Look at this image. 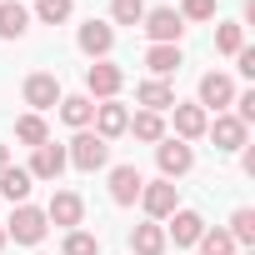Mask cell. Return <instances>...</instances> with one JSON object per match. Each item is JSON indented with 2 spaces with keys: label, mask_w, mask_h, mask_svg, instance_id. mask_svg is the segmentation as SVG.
<instances>
[{
  "label": "cell",
  "mask_w": 255,
  "mask_h": 255,
  "mask_svg": "<svg viewBox=\"0 0 255 255\" xmlns=\"http://www.w3.org/2000/svg\"><path fill=\"white\" fill-rule=\"evenodd\" d=\"M130 250L135 255H165V225L160 220H145L130 230Z\"/></svg>",
  "instance_id": "16"
},
{
  "label": "cell",
  "mask_w": 255,
  "mask_h": 255,
  "mask_svg": "<svg viewBox=\"0 0 255 255\" xmlns=\"http://www.w3.org/2000/svg\"><path fill=\"white\" fill-rule=\"evenodd\" d=\"M25 30H30V10L20 0H5V5H0V40H20Z\"/></svg>",
  "instance_id": "19"
},
{
  "label": "cell",
  "mask_w": 255,
  "mask_h": 255,
  "mask_svg": "<svg viewBox=\"0 0 255 255\" xmlns=\"http://www.w3.org/2000/svg\"><path fill=\"white\" fill-rule=\"evenodd\" d=\"M45 230H50L45 210H35V205H15V215H10V225H5V240H15V245H40Z\"/></svg>",
  "instance_id": "2"
},
{
  "label": "cell",
  "mask_w": 255,
  "mask_h": 255,
  "mask_svg": "<svg viewBox=\"0 0 255 255\" xmlns=\"http://www.w3.org/2000/svg\"><path fill=\"white\" fill-rule=\"evenodd\" d=\"M0 250H5V225H0Z\"/></svg>",
  "instance_id": "34"
},
{
  "label": "cell",
  "mask_w": 255,
  "mask_h": 255,
  "mask_svg": "<svg viewBox=\"0 0 255 255\" xmlns=\"http://www.w3.org/2000/svg\"><path fill=\"white\" fill-rule=\"evenodd\" d=\"M60 255H100V240H95V235H85V230H65Z\"/></svg>",
  "instance_id": "27"
},
{
  "label": "cell",
  "mask_w": 255,
  "mask_h": 255,
  "mask_svg": "<svg viewBox=\"0 0 255 255\" xmlns=\"http://www.w3.org/2000/svg\"><path fill=\"white\" fill-rule=\"evenodd\" d=\"M155 160H160V180H180L190 165H195V150L185 140H160L155 145Z\"/></svg>",
  "instance_id": "6"
},
{
  "label": "cell",
  "mask_w": 255,
  "mask_h": 255,
  "mask_svg": "<svg viewBox=\"0 0 255 255\" xmlns=\"http://www.w3.org/2000/svg\"><path fill=\"white\" fill-rule=\"evenodd\" d=\"M15 140H20V145H30V150H35V145H45V140H50V130H45V120H40V115H35V110H30V115H20V120H15Z\"/></svg>",
  "instance_id": "24"
},
{
  "label": "cell",
  "mask_w": 255,
  "mask_h": 255,
  "mask_svg": "<svg viewBox=\"0 0 255 255\" xmlns=\"http://www.w3.org/2000/svg\"><path fill=\"white\" fill-rule=\"evenodd\" d=\"M110 45H115V30H110L105 20H85V25H80V50H85V55L105 60V55H110Z\"/></svg>",
  "instance_id": "15"
},
{
  "label": "cell",
  "mask_w": 255,
  "mask_h": 255,
  "mask_svg": "<svg viewBox=\"0 0 255 255\" xmlns=\"http://www.w3.org/2000/svg\"><path fill=\"white\" fill-rule=\"evenodd\" d=\"M60 120L75 125V130H90V120H95V100H90V95H60Z\"/></svg>",
  "instance_id": "18"
},
{
  "label": "cell",
  "mask_w": 255,
  "mask_h": 255,
  "mask_svg": "<svg viewBox=\"0 0 255 255\" xmlns=\"http://www.w3.org/2000/svg\"><path fill=\"white\" fill-rule=\"evenodd\" d=\"M25 105L40 115V110H55L60 105V80L50 75V70H35L30 80H25Z\"/></svg>",
  "instance_id": "7"
},
{
  "label": "cell",
  "mask_w": 255,
  "mask_h": 255,
  "mask_svg": "<svg viewBox=\"0 0 255 255\" xmlns=\"http://www.w3.org/2000/svg\"><path fill=\"white\" fill-rule=\"evenodd\" d=\"M140 205H145L150 220H170V215L180 210V190H175L170 180H145V185H140Z\"/></svg>",
  "instance_id": "3"
},
{
  "label": "cell",
  "mask_w": 255,
  "mask_h": 255,
  "mask_svg": "<svg viewBox=\"0 0 255 255\" xmlns=\"http://www.w3.org/2000/svg\"><path fill=\"white\" fill-rule=\"evenodd\" d=\"M110 15H115V25H140L145 20V0H110Z\"/></svg>",
  "instance_id": "25"
},
{
  "label": "cell",
  "mask_w": 255,
  "mask_h": 255,
  "mask_svg": "<svg viewBox=\"0 0 255 255\" xmlns=\"http://www.w3.org/2000/svg\"><path fill=\"white\" fill-rule=\"evenodd\" d=\"M135 100H140L145 110H155V115H160V110H170V105H175V90H170L165 80H145V85L135 90Z\"/></svg>",
  "instance_id": "23"
},
{
  "label": "cell",
  "mask_w": 255,
  "mask_h": 255,
  "mask_svg": "<svg viewBox=\"0 0 255 255\" xmlns=\"http://www.w3.org/2000/svg\"><path fill=\"white\" fill-rule=\"evenodd\" d=\"M70 0H35V15L45 20V25H60V20H70Z\"/></svg>",
  "instance_id": "29"
},
{
  "label": "cell",
  "mask_w": 255,
  "mask_h": 255,
  "mask_svg": "<svg viewBox=\"0 0 255 255\" xmlns=\"http://www.w3.org/2000/svg\"><path fill=\"white\" fill-rule=\"evenodd\" d=\"M30 170H20V165H5L0 170V200H15V205H25V195H30Z\"/></svg>",
  "instance_id": "20"
},
{
  "label": "cell",
  "mask_w": 255,
  "mask_h": 255,
  "mask_svg": "<svg viewBox=\"0 0 255 255\" xmlns=\"http://www.w3.org/2000/svg\"><path fill=\"white\" fill-rule=\"evenodd\" d=\"M80 215H85V200H80L75 190H55L50 205H45V220H55V225H65V230H75Z\"/></svg>",
  "instance_id": "10"
},
{
  "label": "cell",
  "mask_w": 255,
  "mask_h": 255,
  "mask_svg": "<svg viewBox=\"0 0 255 255\" xmlns=\"http://www.w3.org/2000/svg\"><path fill=\"white\" fill-rule=\"evenodd\" d=\"M70 160H65V145H35V155H30V180H60V170H65Z\"/></svg>",
  "instance_id": "9"
},
{
  "label": "cell",
  "mask_w": 255,
  "mask_h": 255,
  "mask_svg": "<svg viewBox=\"0 0 255 255\" xmlns=\"http://www.w3.org/2000/svg\"><path fill=\"white\" fill-rule=\"evenodd\" d=\"M195 245H200V255H235V240H230L225 230H205Z\"/></svg>",
  "instance_id": "28"
},
{
  "label": "cell",
  "mask_w": 255,
  "mask_h": 255,
  "mask_svg": "<svg viewBox=\"0 0 255 255\" xmlns=\"http://www.w3.org/2000/svg\"><path fill=\"white\" fill-rule=\"evenodd\" d=\"M235 60H240V75H255V50H250V45H240Z\"/></svg>",
  "instance_id": "32"
},
{
  "label": "cell",
  "mask_w": 255,
  "mask_h": 255,
  "mask_svg": "<svg viewBox=\"0 0 255 255\" xmlns=\"http://www.w3.org/2000/svg\"><path fill=\"white\" fill-rule=\"evenodd\" d=\"M240 45H245V35H240V25H220V30H215V50H220V55H235Z\"/></svg>",
  "instance_id": "30"
},
{
  "label": "cell",
  "mask_w": 255,
  "mask_h": 255,
  "mask_svg": "<svg viewBox=\"0 0 255 255\" xmlns=\"http://www.w3.org/2000/svg\"><path fill=\"white\" fill-rule=\"evenodd\" d=\"M170 110H175V140H200V135H205L210 115H205L200 105H180V100H175Z\"/></svg>",
  "instance_id": "14"
},
{
  "label": "cell",
  "mask_w": 255,
  "mask_h": 255,
  "mask_svg": "<svg viewBox=\"0 0 255 255\" xmlns=\"http://www.w3.org/2000/svg\"><path fill=\"white\" fill-rule=\"evenodd\" d=\"M145 65H150L155 80L175 75V70H180V45H150V50H145Z\"/></svg>",
  "instance_id": "22"
},
{
  "label": "cell",
  "mask_w": 255,
  "mask_h": 255,
  "mask_svg": "<svg viewBox=\"0 0 255 255\" xmlns=\"http://www.w3.org/2000/svg\"><path fill=\"white\" fill-rule=\"evenodd\" d=\"M205 130L215 135V150H240V145H245V130H250V125H240L235 115H215V125H205Z\"/></svg>",
  "instance_id": "17"
},
{
  "label": "cell",
  "mask_w": 255,
  "mask_h": 255,
  "mask_svg": "<svg viewBox=\"0 0 255 255\" xmlns=\"http://www.w3.org/2000/svg\"><path fill=\"white\" fill-rule=\"evenodd\" d=\"M5 165H10V150H5V145H0V170H5Z\"/></svg>",
  "instance_id": "33"
},
{
  "label": "cell",
  "mask_w": 255,
  "mask_h": 255,
  "mask_svg": "<svg viewBox=\"0 0 255 255\" xmlns=\"http://www.w3.org/2000/svg\"><path fill=\"white\" fill-rule=\"evenodd\" d=\"M120 85H125V75H120V65H110V60H95V65L85 70V90H90V100H115Z\"/></svg>",
  "instance_id": "5"
},
{
  "label": "cell",
  "mask_w": 255,
  "mask_h": 255,
  "mask_svg": "<svg viewBox=\"0 0 255 255\" xmlns=\"http://www.w3.org/2000/svg\"><path fill=\"white\" fill-rule=\"evenodd\" d=\"M145 35H150V45H180V35H185V20L175 15V10H145Z\"/></svg>",
  "instance_id": "4"
},
{
  "label": "cell",
  "mask_w": 255,
  "mask_h": 255,
  "mask_svg": "<svg viewBox=\"0 0 255 255\" xmlns=\"http://www.w3.org/2000/svg\"><path fill=\"white\" fill-rule=\"evenodd\" d=\"M225 110V105H235V80L230 75H220V70H210V75H200V110Z\"/></svg>",
  "instance_id": "8"
},
{
  "label": "cell",
  "mask_w": 255,
  "mask_h": 255,
  "mask_svg": "<svg viewBox=\"0 0 255 255\" xmlns=\"http://www.w3.org/2000/svg\"><path fill=\"white\" fill-rule=\"evenodd\" d=\"M135 140H145V145H160L165 140V120L155 115V110H140V115H130V125H125Z\"/></svg>",
  "instance_id": "21"
},
{
  "label": "cell",
  "mask_w": 255,
  "mask_h": 255,
  "mask_svg": "<svg viewBox=\"0 0 255 255\" xmlns=\"http://www.w3.org/2000/svg\"><path fill=\"white\" fill-rule=\"evenodd\" d=\"M165 235H170L175 245H195V240L205 235V215H200V210H175L170 225H165Z\"/></svg>",
  "instance_id": "13"
},
{
  "label": "cell",
  "mask_w": 255,
  "mask_h": 255,
  "mask_svg": "<svg viewBox=\"0 0 255 255\" xmlns=\"http://www.w3.org/2000/svg\"><path fill=\"white\" fill-rule=\"evenodd\" d=\"M140 185H145V175L135 165H115L110 170V200L115 205H135L140 200Z\"/></svg>",
  "instance_id": "11"
},
{
  "label": "cell",
  "mask_w": 255,
  "mask_h": 255,
  "mask_svg": "<svg viewBox=\"0 0 255 255\" xmlns=\"http://www.w3.org/2000/svg\"><path fill=\"white\" fill-rule=\"evenodd\" d=\"M225 235H230V240H240V245H255V210H235Z\"/></svg>",
  "instance_id": "26"
},
{
  "label": "cell",
  "mask_w": 255,
  "mask_h": 255,
  "mask_svg": "<svg viewBox=\"0 0 255 255\" xmlns=\"http://www.w3.org/2000/svg\"><path fill=\"white\" fill-rule=\"evenodd\" d=\"M125 125H130V115H125L120 100H100V105H95V135H100V140L125 135Z\"/></svg>",
  "instance_id": "12"
},
{
  "label": "cell",
  "mask_w": 255,
  "mask_h": 255,
  "mask_svg": "<svg viewBox=\"0 0 255 255\" xmlns=\"http://www.w3.org/2000/svg\"><path fill=\"white\" fill-rule=\"evenodd\" d=\"M175 15H180V20H210V15H215V0H185Z\"/></svg>",
  "instance_id": "31"
},
{
  "label": "cell",
  "mask_w": 255,
  "mask_h": 255,
  "mask_svg": "<svg viewBox=\"0 0 255 255\" xmlns=\"http://www.w3.org/2000/svg\"><path fill=\"white\" fill-rule=\"evenodd\" d=\"M65 160H70L75 170H105V165H110V140H100L95 130H75Z\"/></svg>",
  "instance_id": "1"
}]
</instances>
